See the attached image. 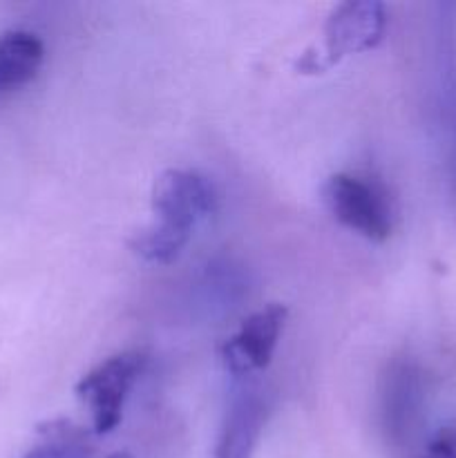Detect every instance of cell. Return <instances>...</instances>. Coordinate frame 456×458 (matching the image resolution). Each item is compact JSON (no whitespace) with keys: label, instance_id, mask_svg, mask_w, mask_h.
Wrapping results in <instances>:
<instances>
[{"label":"cell","instance_id":"6da1fadb","mask_svg":"<svg viewBox=\"0 0 456 458\" xmlns=\"http://www.w3.org/2000/svg\"><path fill=\"white\" fill-rule=\"evenodd\" d=\"M152 210L156 224L139 233L130 249L146 262L170 264L186 249L192 231L215 215L217 192L195 170H165L152 186Z\"/></svg>","mask_w":456,"mask_h":458},{"label":"cell","instance_id":"7a4b0ae2","mask_svg":"<svg viewBox=\"0 0 456 458\" xmlns=\"http://www.w3.org/2000/svg\"><path fill=\"white\" fill-rule=\"evenodd\" d=\"M326 208L349 231L365 240L384 242L392 235L393 215L387 191L351 173L331 174L322 188Z\"/></svg>","mask_w":456,"mask_h":458},{"label":"cell","instance_id":"ba28073f","mask_svg":"<svg viewBox=\"0 0 456 458\" xmlns=\"http://www.w3.org/2000/svg\"><path fill=\"white\" fill-rule=\"evenodd\" d=\"M45 47L31 31H7L0 36V92L21 88L38 74Z\"/></svg>","mask_w":456,"mask_h":458},{"label":"cell","instance_id":"277c9868","mask_svg":"<svg viewBox=\"0 0 456 458\" xmlns=\"http://www.w3.org/2000/svg\"><path fill=\"white\" fill-rule=\"evenodd\" d=\"M289 311L282 304H268L250 313L237 334L224 344L222 358L232 380L255 378L273 360Z\"/></svg>","mask_w":456,"mask_h":458},{"label":"cell","instance_id":"9c48e42d","mask_svg":"<svg viewBox=\"0 0 456 458\" xmlns=\"http://www.w3.org/2000/svg\"><path fill=\"white\" fill-rule=\"evenodd\" d=\"M244 271L231 259H215L204 268L199 280L201 304L210 311L224 313L226 309L237 307L249 289Z\"/></svg>","mask_w":456,"mask_h":458},{"label":"cell","instance_id":"5b68a950","mask_svg":"<svg viewBox=\"0 0 456 458\" xmlns=\"http://www.w3.org/2000/svg\"><path fill=\"white\" fill-rule=\"evenodd\" d=\"M423 371L411 360H393L383 376L380 416L387 438L396 447H405L414 441L423 419Z\"/></svg>","mask_w":456,"mask_h":458},{"label":"cell","instance_id":"7c38bea8","mask_svg":"<svg viewBox=\"0 0 456 458\" xmlns=\"http://www.w3.org/2000/svg\"><path fill=\"white\" fill-rule=\"evenodd\" d=\"M454 182H456V150H454Z\"/></svg>","mask_w":456,"mask_h":458},{"label":"cell","instance_id":"8fae6325","mask_svg":"<svg viewBox=\"0 0 456 458\" xmlns=\"http://www.w3.org/2000/svg\"><path fill=\"white\" fill-rule=\"evenodd\" d=\"M425 458H456V425L438 429L425 447Z\"/></svg>","mask_w":456,"mask_h":458},{"label":"cell","instance_id":"3957f363","mask_svg":"<svg viewBox=\"0 0 456 458\" xmlns=\"http://www.w3.org/2000/svg\"><path fill=\"white\" fill-rule=\"evenodd\" d=\"M146 360L141 352L116 353L79 380L76 396L89 411L94 434H110L121 423L125 401L146 369Z\"/></svg>","mask_w":456,"mask_h":458},{"label":"cell","instance_id":"52a82bcc","mask_svg":"<svg viewBox=\"0 0 456 458\" xmlns=\"http://www.w3.org/2000/svg\"><path fill=\"white\" fill-rule=\"evenodd\" d=\"M387 16L380 3H344L331 12L325 25V54H320V70L334 65L349 54H360L376 47L384 34Z\"/></svg>","mask_w":456,"mask_h":458},{"label":"cell","instance_id":"30bf717a","mask_svg":"<svg viewBox=\"0 0 456 458\" xmlns=\"http://www.w3.org/2000/svg\"><path fill=\"white\" fill-rule=\"evenodd\" d=\"M38 445L22 458H92L89 434L72 420L58 419L38 428Z\"/></svg>","mask_w":456,"mask_h":458},{"label":"cell","instance_id":"8992f818","mask_svg":"<svg viewBox=\"0 0 456 458\" xmlns=\"http://www.w3.org/2000/svg\"><path fill=\"white\" fill-rule=\"evenodd\" d=\"M271 416V401L264 389L249 380H232L228 410L219 428L213 458H250Z\"/></svg>","mask_w":456,"mask_h":458}]
</instances>
